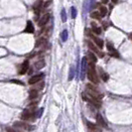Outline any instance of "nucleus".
Wrapping results in <instances>:
<instances>
[{"instance_id":"1","label":"nucleus","mask_w":132,"mask_h":132,"mask_svg":"<svg viewBox=\"0 0 132 132\" xmlns=\"http://www.w3.org/2000/svg\"><path fill=\"white\" fill-rule=\"evenodd\" d=\"M86 73H87V77L90 82H93L94 84H98V77L95 73V69H94V63L91 62L88 64V67L86 69Z\"/></svg>"},{"instance_id":"2","label":"nucleus","mask_w":132,"mask_h":132,"mask_svg":"<svg viewBox=\"0 0 132 132\" xmlns=\"http://www.w3.org/2000/svg\"><path fill=\"white\" fill-rule=\"evenodd\" d=\"M83 98L85 99V101L89 102L90 104H93L94 106L97 107V108H99V107L101 106V102H100V99L96 98L95 96L91 95V94H89L88 93H86V91H85V93H83Z\"/></svg>"},{"instance_id":"3","label":"nucleus","mask_w":132,"mask_h":132,"mask_svg":"<svg viewBox=\"0 0 132 132\" xmlns=\"http://www.w3.org/2000/svg\"><path fill=\"white\" fill-rule=\"evenodd\" d=\"M33 115H35V111H34V107H32V109L30 108H26L23 112L21 113V119L23 120H33L34 117Z\"/></svg>"},{"instance_id":"4","label":"nucleus","mask_w":132,"mask_h":132,"mask_svg":"<svg viewBox=\"0 0 132 132\" xmlns=\"http://www.w3.org/2000/svg\"><path fill=\"white\" fill-rule=\"evenodd\" d=\"M86 88H87V91L86 93H88L89 94H91V95H94L95 96L96 98H98V99H100V98H102V96H103V94H101L95 87H94L93 85H86Z\"/></svg>"},{"instance_id":"5","label":"nucleus","mask_w":132,"mask_h":132,"mask_svg":"<svg viewBox=\"0 0 132 132\" xmlns=\"http://www.w3.org/2000/svg\"><path fill=\"white\" fill-rule=\"evenodd\" d=\"M14 126L15 127H19V128H23L27 131H32L35 129V126L31 125V124H28V123H25V122H19V121H16L14 122Z\"/></svg>"},{"instance_id":"6","label":"nucleus","mask_w":132,"mask_h":132,"mask_svg":"<svg viewBox=\"0 0 132 132\" xmlns=\"http://www.w3.org/2000/svg\"><path fill=\"white\" fill-rule=\"evenodd\" d=\"M86 69H87V59L86 57H84L82 60V72H81V80L84 81L85 77V74H86Z\"/></svg>"},{"instance_id":"7","label":"nucleus","mask_w":132,"mask_h":132,"mask_svg":"<svg viewBox=\"0 0 132 132\" xmlns=\"http://www.w3.org/2000/svg\"><path fill=\"white\" fill-rule=\"evenodd\" d=\"M44 77V74H40V75H33L30 80H29V84L30 85H35V84H37V83H39L42 78Z\"/></svg>"},{"instance_id":"8","label":"nucleus","mask_w":132,"mask_h":132,"mask_svg":"<svg viewBox=\"0 0 132 132\" xmlns=\"http://www.w3.org/2000/svg\"><path fill=\"white\" fill-rule=\"evenodd\" d=\"M96 121H97V123H98L100 126H102L104 128H107V127H108L107 124H106V122H105V120L102 118V115L99 114V113L96 114Z\"/></svg>"},{"instance_id":"9","label":"nucleus","mask_w":132,"mask_h":132,"mask_svg":"<svg viewBox=\"0 0 132 132\" xmlns=\"http://www.w3.org/2000/svg\"><path fill=\"white\" fill-rule=\"evenodd\" d=\"M29 69V61H25L22 65H21V68H20V71H19V74L20 75H24Z\"/></svg>"},{"instance_id":"10","label":"nucleus","mask_w":132,"mask_h":132,"mask_svg":"<svg viewBox=\"0 0 132 132\" xmlns=\"http://www.w3.org/2000/svg\"><path fill=\"white\" fill-rule=\"evenodd\" d=\"M49 20H50V15L49 14H45L43 17H41V19L39 20V26L42 27V26L46 25Z\"/></svg>"},{"instance_id":"11","label":"nucleus","mask_w":132,"mask_h":132,"mask_svg":"<svg viewBox=\"0 0 132 132\" xmlns=\"http://www.w3.org/2000/svg\"><path fill=\"white\" fill-rule=\"evenodd\" d=\"M107 49H108V51H109V54L111 55V56L115 57V58H118L119 55H118V53L116 52V50L113 48V46L110 44V43H107Z\"/></svg>"},{"instance_id":"12","label":"nucleus","mask_w":132,"mask_h":132,"mask_svg":"<svg viewBox=\"0 0 132 132\" xmlns=\"http://www.w3.org/2000/svg\"><path fill=\"white\" fill-rule=\"evenodd\" d=\"M87 45H88V48H89V49H90V50H91L93 52L96 53V54H97L98 56L101 57V58L103 57V54H101V53H100V52H99V51H98V50L96 49V47L94 46V45L93 44V43H91V42H87Z\"/></svg>"},{"instance_id":"13","label":"nucleus","mask_w":132,"mask_h":132,"mask_svg":"<svg viewBox=\"0 0 132 132\" xmlns=\"http://www.w3.org/2000/svg\"><path fill=\"white\" fill-rule=\"evenodd\" d=\"M34 31H35V28H34V25L32 24V22L31 21H28L27 22V26H26V29H25V32L26 33H34Z\"/></svg>"},{"instance_id":"14","label":"nucleus","mask_w":132,"mask_h":132,"mask_svg":"<svg viewBox=\"0 0 132 132\" xmlns=\"http://www.w3.org/2000/svg\"><path fill=\"white\" fill-rule=\"evenodd\" d=\"M45 67V61L44 60H39L38 62L35 63V68L37 69V70H41V69H43Z\"/></svg>"},{"instance_id":"15","label":"nucleus","mask_w":132,"mask_h":132,"mask_svg":"<svg viewBox=\"0 0 132 132\" xmlns=\"http://www.w3.org/2000/svg\"><path fill=\"white\" fill-rule=\"evenodd\" d=\"M93 38H94V43H95V44H96V45L98 46V48H102V47H103V41H102L101 39L94 37V36H93Z\"/></svg>"},{"instance_id":"16","label":"nucleus","mask_w":132,"mask_h":132,"mask_svg":"<svg viewBox=\"0 0 132 132\" xmlns=\"http://www.w3.org/2000/svg\"><path fill=\"white\" fill-rule=\"evenodd\" d=\"M29 96H30V99L32 100V99H34V98H36L38 96V91L36 89H32V90H30L29 91Z\"/></svg>"},{"instance_id":"17","label":"nucleus","mask_w":132,"mask_h":132,"mask_svg":"<svg viewBox=\"0 0 132 132\" xmlns=\"http://www.w3.org/2000/svg\"><path fill=\"white\" fill-rule=\"evenodd\" d=\"M91 25H93V31H94L95 34H97V35L101 34V28H99V27L95 26L96 24H94V23H91Z\"/></svg>"},{"instance_id":"18","label":"nucleus","mask_w":132,"mask_h":132,"mask_svg":"<svg viewBox=\"0 0 132 132\" xmlns=\"http://www.w3.org/2000/svg\"><path fill=\"white\" fill-rule=\"evenodd\" d=\"M99 73H100V75H101V78L103 80L104 82H107L108 81V75L106 73H104L102 71V69H99Z\"/></svg>"},{"instance_id":"19","label":"nucleus","mask_w":132,"mask_h":132,"mask_svg":"<svg viewBox=\"0 0 132 132\" xmlns=\"http://www.w3.org/2000/svg\"><path fill=\"white\" fill-rule=\"evenodd\" d=\"M74 76H75V68H74V66H72V67H71V69H70L69 81H72V80L74 78Z\"/></svg>"},{"instance_id":"20","label":"nucleus","mask_w":132,"mask_h":132,"mask_svg":"<svg viewBox=\"0 0 132 132\" xmlns=\"http://www.w3.org/2000/svg\"><path fill=\"white\" fill-rule=\"evenodd\" d=\"M95 7H96V1H95V0H90V1H89L88 10H89V11H91V10H94Z\"/></svg>"},{"instance_id":"21","label":"nucleus","mask_w":132,"mask_h":132,"mask_svg":"<svg viewBox=\"0 0 132 132\" xmlns=\"http://www.w3.org/2000/svg\"><path fill=\"white\" fill-rule=\"evenodd\" d=\"M68 31L67 30H64L63 31V33H62V35H61V38H62V41L63 42H66L67 40H68Z\"/></svg>"},{"instance_id":"22","label":"nucleus","mask_w":132,"mask_h":132,"mask_svg":"<svg viewBox=\"0 0 132 132\" xmlns=\"http://www.w3.org/2000/svg\"><path fill=\"white\" fill-rule=\"evenodd\" d=\"M86 125H87V126H88V128H89V129H91V130H96V131H98V129H97V127H96V126H95V125H94V124H93V123H90L89 122V121H87V120H86Z\"/></svg>"},{"instance_id":"23","label":"nucleus","mask_w":132,"mask_h":132,"mask_svg":"<svg viewBox=\"0 0 132 132\" xmlns=\"http://www.w3.org/2000/svg\"><path fill=\"white\" fill-rule=\"evenodd\" d=\"M90 17H91V18H94V19H97V20H99L101 16H100L99 12H93V13L90 14Z\"/></svg>"},{"instance_id":"24","label":"nucleus","mask_w":132,"mask_h":132,"mask_svg":"<svg viewBox=\"0 0 132 132\" xmlns=\"http://www.w3.org/2000/svg\"><path fill=\"white\" fill-rule=\"evenodd\" d=\"M106 13H107V9H106L105 7H100V10H99L100 16H101V17H104V16L106 15Z\"/></svg>"},{"instance_id":"25","label":"nucleus","mask_w":132,"mask_h":132,"mask_svg":"<svg viewBox=\"0 0 132 132\" xmlns=\"http://www.w3.org/2000/svg\"><path fill=\"white\" fill-rule=\"evenodd\" d=\"M61 17H62V21L63 22H66L67 21V13H66V10L63 9L62 12H61Z\"/></svg>"},{"instance_id":"26","label":"nucleus","mask_w":132,"mask_h":132,"mask_svg":"<svg viewBox=\"0 0 132 132\" xmlns=\"http://www.w3.org/2000/svg\"><path fill=\"white\" fill-rule=\"evenodd\" d=\"M71 16H72L73 19H75L76 17V9H75V7H72L71 8Z\"/></svg>"},{"instance_id":"27","label":"nucleus","mask_w":132,"mask_h":132,"mask_svg":"<svg viewBox=\"0 0 132 132\" xmlns=\"http://www.w3.org/2000/svg\"><path fill=\"white\" fill-rule=\"evenodd\" d=\"M88 57L90 58V60H91V62H94V63H95V62L97 61V60H96V57L94 56V54H93V53H89V54H88Z\"/></svg>"},{"instance_id":"28","label":"nucleus","mask_w":132,"mask_h":132,"mask_svg":"<svg viewBox=\"0 0 132 132\" xmlns=\"http://www.w3.org/2000/svg\"><path fill=\"white\" fill-rule=\"evenodd\" d=\"M43 111H44V108H43V107H41V108H40V111H38V112L35 114V115H36V117H37V118H40V117L42 116Z\"/></svg>"},{"instance_id":"29","label":"nucleus","mask_w":132,"mask_h":132,"mask_svg":"<svg viewBox=\"0 0 132 132\" xmlns=\"http://www.w3.org/2000/svg\"><path fill=\"white\" fill-rule=\"evenodd\" d=\"M46 43V40L45 39H42V40H40V41H38L37 44H36V47L38 46H41V45H43V44H45Z\"/></svg>"},{"instance_id":"30","label":"nucleus","mask_w":132,"mask_h":132,"mask_svg":"<svg viewBox=\"0 0 132 132\" xmlns=\"http://www.w3.org/2000/svg\"><path fill=\"white\" fill-rule=\"evenodd\" d=\"M41 4H42V0H38L37 2L35 3V5H34V8H35V9H38V6L40 7Z\"/></svg>"},{"instance_id":"31","label":"nucleus","mask_w":132,"mask_h":132,"mask_svg":"<svg viewBox=\"0 0 132 132\" xmlns=\"http://www.w3.org/2000/svg\"><path fill=\"white\" fill-rule=\"evenodd\" d=\"M6 131L7 132H23V131H18V130H15V129H13V128H11V127H7V128H6Z\"/></svg>"},{"instance_id":"32","label":"nucleus","mask_w":132,"mask_h":132,"mask_svg":"<svg viewBox=\"0 0 132 132\" xmlns=\"http://www.w3.org/2000/svg\"><path fill=\"white\" fill-rule=\"evenodd\" d=\"M11 83H15V84H18V85H24L22 82H20V81H17V80H12L11 81Z\"/></svg>"},{"instance_id":"33","label":"nucleus","mask_w":132,"mask_h":132,"mask_svg":"<svg viewBox=\"0 0 132 132\" xmlns=\"http://www.w3.org/2000/svg\"><path fill=\"white\" fill-rule=\"evenodd\" d=\"M50 4H51V1H48V2H46V3L44 4V7H48Z\"/></svg>"},{"instance_id":"34","label":"nucleus","mask_w":132,"mask_h":132,"mask_svg":"<svg viewBox=\"0 0 132 132\" xmlns=\"http://www.w3.org/2000/svg\"><path fill=\"white\" fill-rule=\"evenodd\" d=\"M117 1H118V0H112L113 3H117Z\"/></svg>"}]
</instances>
